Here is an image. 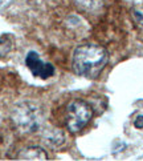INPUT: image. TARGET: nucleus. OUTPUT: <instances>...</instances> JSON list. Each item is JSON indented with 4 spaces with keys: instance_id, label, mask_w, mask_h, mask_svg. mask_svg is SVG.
<instances>
[{
    "instance_id": "f257e3e1",
    "label": "nucleus",
    "mask_w": 143,
    "mask_h": 161,
    "mask_svg": "<svg viewBox=\"0 0 143 161\" xmlns=\"http://www.w3.org/2000/svg\"><path fill=\"white\" fill-rule=\"evenodd\" d=\"M109 61L107 51L100 44L88 43L77 47L73 52V69L86 79H95L104 71Z\"/></svg>"
},
{
    "instance_id": "f03ea898",
    "label": "nucleus",
    "mask_w": 143,
    "mask_h": 161,
    "mask_svg": "<svg viewBox=\"0 0 143 161\" xmlns=\"http://www.w3.org/2000/svg\"><path fill=\"white\" fill-rule=\"evenodd\" d=\"M11 119L21 133H33L43 124V111L33 103H20L11 113Z\"/></svg>"
},
{
    "instance_id": "7ed1b4c3",
    "label": "nucleus",
    "mask_w": 143,
    "mask_h": 161,
    "mask_svg": "<svg viewBox=\"0 0 143 161\" xmlns=\"http://www.w3.org/2000/svg\"><path fill=\"white\" fill-rule=\"evenodd\" d=\"M93 117V109L86 101L73 100L66 107L65 111V124L72 133L82 130Z\"/></svg>"
},
{
    "instance_id": "20e7f679",
    "label": "nucleus",
    "mask_w": 143,
    "mask_h": 161,
    "mask_svg": "<svg viewBox=\"0 0 143 161\" xmlns=\"http://www.w3.org/2000/svg\"><path fill=\"white\" fill-rule=\"evenodd\" d=\"M27 67L29 68V71L33 73V76L40 77L43 80H47L49 77H52L54 75V67L50 63H45L38 57L36 52H29L27 55Z\"/></svg>"
},
{
    "instance_id": "39448f33",
    "label": "nucleus",
    "mask_w": 143,
    "mask_h": 161,
    "mask_svg": "<svg viewBox=\"0 0 143 161\" xmlns=\"http://www.w3.org/2000/svg\"><path fill=\"white\" fill-rule=\"evenodd\" d=\"M18 157L19 160H48V154L38 147H28L19 152Z\"/></svg>"
},
{
    "instance_id": "423d86ee",
    "label": "nucleus",
    "mask_w": 143,
    "mask_h": 161,
    "mask_svg": "<svg viewBox=\"0 0 143 161\" xmlns=\"http://www.w3.org/2000/svg\"><path fill=\"white\" fill-rule=\"evenodd\" d=\"M12 49V42L8 35H2L0 36V59L5 57Z\"/></svg>"
},
{
    "instance_id": "0eeeda50",
    "label": "nucleus",
    "mask_w": 143,
    "mask_h": 161,
    "mask_svg": "<svg viewBox=\"0 0 143 161\" xmlns=\"http://www.w3.org/2000/svg\"><path fill=\"white\" fill-rule=\"evenodd\" d=\"M131 14H133L134 20L138 23V24L143 25V5H139V7H134L133 11H131Z\"/></svg>"
},
{
    "instance_id": "6e6552de",
    "label": "nucleus",
    "mask_w": 143,
    "mask_h": 161,
    "mask_svg": "<svg viewBox=\"0 0 143 161\" xmlns=\"http://www.w3.org/2000/svg\"><path fill=\"white\" fill-rule=\"evenodd\" d=\"M134 126L138 129H143V114L136 116V119L134 120Z\"/></svg>"
}]
</instances>
